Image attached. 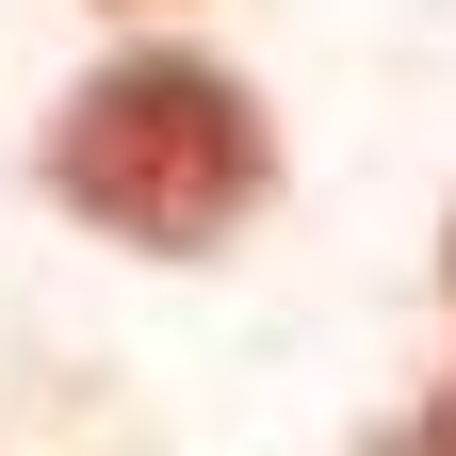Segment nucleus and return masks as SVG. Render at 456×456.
Listing matches in <instances>:
<instances>
[{"label":"nucleus","mask_w":456,"mask_h":456,"mask_svg":"<svg viewBox=\"0 0 456 456\" xmlns=\"http://www.w3.org/2000/svg\"><path fill=\"white\" fill-rule=\"evenodd\" d=\"M391 456H456V391H440V408H424L408 440H391Z\"/></svg>","instance_id":"f03ea898"},{"label":"nucleus","mask_w":456,"mask_h":456,"mask_svg":"<svg viewBox=\"0 0 456 456\" xmlns=\"http://www.w3.org/2000/svg\"><path fill=\"white\" fill-rule=\"evenodd\" d=\"M114 17H147V0H114Z\"/></svg>","instance_id":"20e7f679"},{"label":"nucleus","mask_w":456,"mask_h":456,"mask_svg":"<svg viewBox=\"0 0 456 456\" xmlns=\"http://www.w3.org/2000/svg\"><path fill=\"white\" fill-rule=\"evenodd\" d=\"M440 277H456V228H440Z\"/></svg>","instance_id":"7ed1b4c3"},{"label":"nucleus","mask_w":456,"mask_h":456,"mask_svg":"<svg viewBox=\"0 0 456 456\" xmlns=\"http://www.w3.org/2000/svg\"><path fill=\"white\" fill-rule=\"evenodd\" d=\"M49 196L82 228H114L131 261H212L277 196V131L212 49H114L49 114Z\"/></svg>","instance_id":"f257e3e1"}]
</instances>
